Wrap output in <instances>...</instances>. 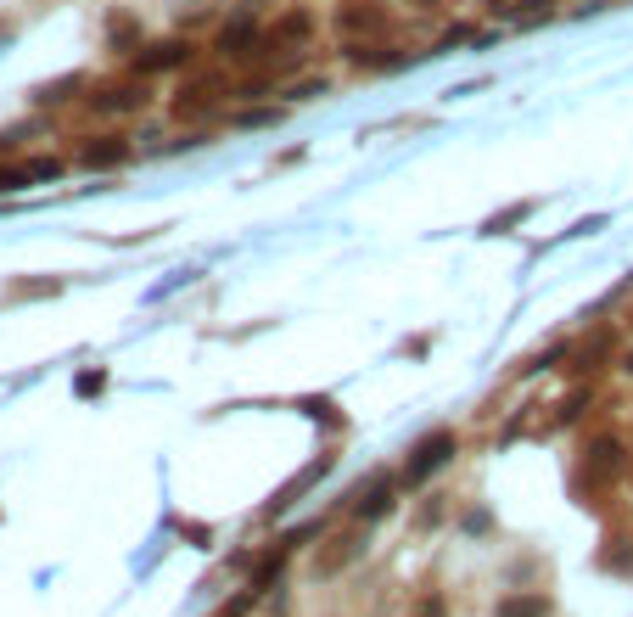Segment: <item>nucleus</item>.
Instances as JSON below:
<instances>
[{"label": "nucleus", "mask_w": 633, "mask_h": 617, "mask_svg": "<svg viewBox=\"0 0 633 617\" xmlns=\"http://www.w3.org/2000/svg\"><path fill=\"white\" fill-rule=\"evenodd\" d=\"M454 455H460V438H454L449 427L426 432L421 444L409 449V460H404V483H409V488H415V483H426V477H432V472H443V466H449Z\"/></svg>", "instance_id": "f257e3e1"}, {"label": "nucleus", "mask_w": 633, "mask_h": 617, "mask_svg": "<svg viewBox=\"0 0 633 617\" xmlns=\"http://www.w3.org/2000/svg\"><path fill=\"white\" fill-rule=\"evenodd\" d=\"M337 34L342 40H359V34H387V12H381L376 0H342L337 6Z\"/></svg>", "instance_id": "f03ea898"}, {"label": "nucleus", "mask_w": 633, "mask_h": 617, "mask_svg": "<svg viewBox=\"0 0 633 617\" xmlns=\"http://www.w3.org/2000/svg\"><path fill=\"white\" fill-rule=\"evenodd\" d=\"M191 57H197V45L191 40H157V45H146L141 57H135V73H141V79H152V73H174V68H191Z\"/></svg>", "instance_id": "7ed1b4c3"}, {"label": "nucleus", "mask_w": 633, "mask_h": 617, "mask_svg": "<svg viewBox=\"0 0 633 617\" xmlns=\"http://www.w3.org/2000/svg\"><path fill=\"white\" fill-rule=\"evenodd\" d=\"M90 107H96L101 118L141 113V107H146V79H129V85H101V90H90Z\"/></svg>", "instance_id": "20e7f679"}, {"label": "nucleus", "mask_w": 633, "mask_h": 617, "mask_svg": "<svg viewBox=\"0 0 633 617\" xmlns=\"http://www.w3.org/2000/svg\"><path fill=\"white\" fill-rule=\"evenodd\" d=\"M331 466H337V460H331V455H320V460H314V466H303V472H297V477H292V483H286V488H275V500L264 505V517H286V511H292V505L303 500V494H309V488L320 483V477L331 472Z\"/></svg>", "instance_id": "39448f33"}, {"label": "nucleus", "mask_w": 633, "mask_h": 617, "mask_svg": "<svg viewBox=\"0 0 633 617\" xmlns=\"http://www.w3.org/2000/svg\"><path fill=\"white\" fill-rule=\"evenodd\" d=\"M129 152H135L129 135H90V141L79 146V163H85V169H124Z\"/></svg>", "instance_id": "423d86ee"}, {"label": "nucleus", "mask_w": 633, "mask_h": 617, "mask_svg": "<svg viewBox=\"0 0 633 617\" xmlns=\"http://www.w3.org/2000/svg\"><path fill=\"white\" fill-rule=\"evenodd\" d=\"M219 90H225V79H219V73H202V79L180 85V96H174V118H197V113H208Z\"/></svg>", "instance_id": "0eeeda50"}, {"label": "nucleus", "mask_w": 633, "mask_h": 617, "mask_svg": "<svg viewBox=\"0 0 633 617\" xmlns=\"http://www.w3.org/2000/svg\"><path fill=\"white\" fill-rule=\"evenodd\" d=\"M589 472L594 477H622L628 472V449H622V438H611V432H600V438H589Z\"/></svg>", "instance_id": "6e6552de"}, {"label": "nucleus", "mask_w": 633, "mask_h": 617, "mask_svg": "<svg viewBox=\"0 0 633 617\" xmlns=\"http://www.w3.org/2000/svg\"><path fill=\"white\" fill-rule=\"evenodd\" d=\"M359 556H365V533H337V539H331V550H320L314 573H320V578H337L342 567H353Z\"/></svg>", "instance_id": "1a4fd4ad"}, {"label": "nucleus", "mask_w": 633, "mask_h": 617, "mask_svg": "<svg viewBox=\"0 0 633 617\" xmlns=\"http://www.w3.org/2000/svg\"><path fill=\"white\" fill-rule=\"evenodd\" d=\"M101 40H107V51H141V17L113 6L107 23H101Z\"/></svg>", "instance_id": "9d476101"}, {"label": "nucleus", "mask_w": 633, "mask_h": 617, "mask_svg": "<svg viewBox=\"0 0 633 617\" xmlns=\"http://www.w3.org/2000/svg\"><path fill=\"white\" fill-rule=\"evenodd\" d=\"M309 34H314V17H309V12H297V6H292V12H286V17H275V29L264 34V51H275V45H303Z\"/></svg>", "instance_id": "9b49d317"}, {"label": "nucleus", "mask_w": 633, "mask_h": 617, "mask_svg": "<svg viewBox=\"0 0 633 617\" xmlns=\"http://www.w3.org/2000/svg\"><path fill=\"white\" fill-rule=\"evenodd\" d=\"M393 505H398L393 483H387V477H376V483H370V500L359 494V505H353V517H359V522H381L387 511H393Z\"/></svg>", "instance_id": "f8f14e48"}, {"label": "nucleus", "mask_w": 633, "mask_h": 617, "mask_svg": "<svg viewBox=\"0 0 633 617\" xmlns=\"http://www.w3.org/2000/svg\"><path fill=\"white\" fill-rule=\"evenodd\" d=\"M73 90H85V73H62V79L40 85L34 90V107H62V101H73Z\"/></svg>", "instance_id": "ddd939ff"}, {"label": "nucleus", "mask_w": 633, "mask_h": 617, "mask_svg": "<svg viewBox=\"0 0 633 617\" xmlns=\"http://www.w3.org/2000/svg\"><path fill=\"white\" fill-rule=\"evenodd\" d=\"M45 180H62V158H29L17 169V186H45Z\"/></svg>", "instance_id": "4468645a"}, {"label": "nucleus", "mask_w": 633, "mask_h": 617, "mask_svg": "<svg viewBox=\"0 0 633 617\" xmlns=\"http://www.w3.org/2000/svg\"><path fill=\"white\" fill-rule=\"evenodd\" d=\"M499 617H549V595H510L499 601Z\"/></svg>", "instance_id": "2eb2a0df"}, {"label": "nucleus", "mask_w": 633, "mask_h": 617, "mask_svg": "<svg viewBox=\"0 0 633 617\" xmlns=\"http://www.w3.org/2000/svg\"><path fill=\"white\" fill-rule=\"evenodd\" d=\"M600 567H605V573L633 578V545H628V539H611V545L600 550Z\"/></svg>", "instance_id": "dca6fc26"}, {"label": "nucleus", "mask_w": 633, "mask_h": 617, "mask_svg": "<svg viewBox=\"0 0 633 617\" xmlns=\"http://www.w3.org/2000/svg\"><path fill=\"white\" fill-rule=\"evenodd\" d=\"M538 202H516V208H505V214H493L488 225H482V236H505L510 225H521V219H533Z\"/></svg>", "instance_id": "f3484780"}, {"label": "nucleus", "mask_w": 633, "mask_h": 617, "mask_svg": "<svg viewBox=\"0 0 633 617\" xmlns=\"http://www.w3.org/2000/svg\"><path fill=\"white\" fill-rule=\"evenodd\" d=\"M230 124L236 130H269V124H281V107H241Z\"/></svg>", "instance_id": "a211bd4d"}, {"label": "nucleus", "mask_w": 633, "mask_h": 617, "mask_svg": "<svg viewBox=\"0 0 633 617\" xmlns=\"http://www.w3.org/2000/svg\"><path fill=\"white\" fill-rule=\"evenodd\" d=\"M57 292H62V281H17L12 298H17V303H29V298H57Z\"/></svg>", "instance_id": "6ab92c4d"}, {"label": "nucleus", "mask_w": 633, "mask_h": 617, "mask_svg": "<svg viewBox=\"0 0 633 617\" xmlns=\"http://www.w3.org/2000/svg\"><path fill=\"white\" fill-rule=\"evenodd\" d=\"M101 388H107V371H79L73 376V393H79V399H96Z\"/></svg>", "instance_id": "aec40b11"}, {"label": "nucleus", "mask_w": 633, "mask_h": 617, "mask_svg": "<svg viewBox=\"0 0 633 617\" xmlns=\"http://www.w3.org/2000/svg\"><path fill=\"white\" fill-rule=\"evenodd\" d=\"M583 404H589V388L566 393V399H561V410H555V421H561V427H566V421H577V416H583Z\"/></svg>", "instance_id": "412c9836"}, {"label": "nucleus", "mask_w": 633, "mask_h": 617, "mask_svg": "<svg viewBox=\"0 0 633 617\" xmlns=\"http://www.w3.org/2000/svg\"><path fill=\"white\" fill-rule=\"evenodd\" d=\"M303 416H314V421H331V427H342V416H337V404H331V399H303Z\"/></svg>", "instance_id": "4be33fe9"}, {"label": "nucleus", "mask_w": 633, "mask_h": 617, "mask_svg": "<svg viewBox=\"0 0 633 617\" xmlns=\"http://www.w3.org/2000/svg\"><path fill=\"white\" fill-rule=\"evenodd\" d=\"M208 12H213V0H174V17H180V23L185 17L197 23V17H208Z\"/></svg>", "instance_id": "5701e85b"}, {"label": "nucleus", "mask_w": 633, "mask_h": 617, "mask_svg": "<svg viewBox=\"0 0 633 617\" xmlns=\"http://www.w3.org/2000/svg\"><path fill=\"white\" fill-rule=\"evenodd\" d=\"M320 96H331L325 79H303V85H292V101H320Z\"/></svg>", "instance_id": "b1692460"}, {"label": "nucleus", "mask_w": 633, "mask_h": 617, "mask_svg": "<svg viewBox=\"0 0 633 617\" xmlns=\"http://www.w3.org/2000/svg\"><path fill=\"white\" fill-rule=\"evenodd\" d=\"M605 348H611V337H594V343L577 354V371H594V359H605Z\"/></svg>", "instance_id": "393cba45"}, {"label": "nucleus", "mask_w": 633, "mask_h": 617, "mask_svg": "<svg viewBox=\"0 0 633 617\" xmlns=\"http://www.w3.org/2000/svg\"><path fill=\"white\" fill-rule=\"evenodd\" d=\"M415 617H449V612H443V595H426V601H421V612H415Z\"/></svg>", "instance_id": "a878e982"}, {"label": "nucleus", "mask_w": 633, "mask_h": 617, "mask_svg": "<svg viewBox=\"0 0 633 617\" xmlns=\"http://www.w3.org/2000/svg\"><path fill=\"white\" fill-rule=\"evenodd\" d=\"M409 6H421V12H437V6H443V0H409Z\"/></svg>", "instance_id": "bb28decb"}, {"label": "nucleus", "mask_w": 633, "mask_h": 617, "mask_svg": "<svg viewBox=\"0 0 633 617\" xmlns=\"http://www.w3.org/2000/svg\"><path fill=\"white\" fill-rule=\"evenodd\" d=\"M622 371H628V376H633V354H628V359H622Z\"/></svg>", "instance_id": "cd10ccee"}]
</instances>
